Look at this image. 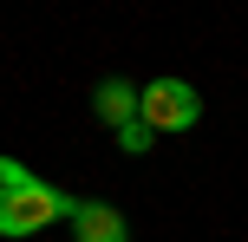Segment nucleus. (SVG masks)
Wrapping results in <instances>:
<instances>
[{
	"label": "nucleus",
	"mask_w": 248,
	"mask_h": 242,
	"mask_svg": "<svg viewBox=\"0 0 248 242\" xmlns=\"http://www.w3.org/2000/svg\"><path fill=\"white\" fill-rule=\"evenodd\" d=\"M111 138H118V151H124V157H144V151H150V138H157V131H150L144 118H131V125H124V131H111Z\"/></svg>",
	"instance_id": "nucleus-5"
},
{
	"label": "nucleus",
	"mask_w": 248,
	"mask_h": 242,
	"mask_svg": "<svg viewBox=\"0 0 248 242\" xmlns=\"http://www.w3.org/2000/svg\"><path fill=\"white\" fill-rule=\"evenodd\" d=\"M137 118H144L150 131H189L202 118V98L189 79H150L144 98H137Z\"/></svg>",
	"instance_id": "nucleus-2"
},
{
	"label": "nucleus",
	"mask_w": 248,
	"mask_h": 242,
	"mask_svg": "<svg viewBox=\"0 0 248 242\" xmlns=\"http://www.w3.org/2000/svg\"><path fill=\"white\" fill-rule=\"evenodd\" d=\"M137 98H144V92L131 85V79H105L98 92H92V112H98V125H111V131H124L137 118Z\"/></svg>",
	"instance_id": "nucleus-4"
},
{
	"label": "nucleus",
	"mask_w": 248,
	"mask_h": 242,
	"mask_svg": "<svg viewBox=\"0 0 248 242\" xmlns=\"http://www.w3.org/2000/svg\"><path fill=\"white\" fill-rule=\"evenodd\" d=\"M72 242H131V229H124V216L111 203H98V196H85V203H72Z\"/></svg>",
	"instance_id": "nucleus-3"
},
{
	"label": "nucleus",
	"mask_w": 248,
	"mask_h": 242,
	"mask_svg": "<svg viewBox=\"0 0 248 242\" xmlns=\"http://www.w3.org/2000/svg\"><path fill=\"white\" fill-rule=\"evenodd\" d=\"M59 216H72V196L52 190L46 177H33L20 157H0V236L20 242V236L46 229V223H59Z\"/></svg>",
	"instance_id": "nucleus-1"
}]
</instances>
